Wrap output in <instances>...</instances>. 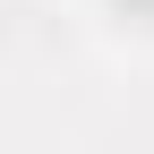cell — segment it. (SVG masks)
Returning <instances> with one entry per match:
<instances>
[{
    "instance_id": "1",
    "label": "cell",
    "mask_w": 154,
    "mask_h": 154,
    "mask_svg": "<svg viewBox=\"0 0 154 154\" xmlns=\"http://www.w3.org/2000/svg\"><path fill=\"white\" fill-rule=\"evenodd\" d=\"M128 9H146V17H154V0H128Z\"/></svg>"
}]
</instances>
